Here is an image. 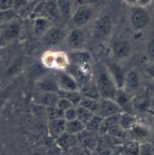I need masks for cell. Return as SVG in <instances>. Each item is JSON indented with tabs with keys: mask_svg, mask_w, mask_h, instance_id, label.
<instances>
[{
	"mask_svg": "<svg viewBox=\"0 0 154 155\" xmlns=\"http://www.w3.org/2000/svg\"><path fill=\"white\" fill-rule=\"evenodd\" d=\"M94 83L97 86L101 98H114L118 88L105 64L98 66L95 74Z\"/></svg>",
	"mask_w": 154,
	"mask_h": 155,
	"instance_id": "obj_1",
	"label": "cell"
},
{
	"mask_svg": "<svg viewBox=\"0 0 154 155\" xmlns=\"http://www.w3.org/2000/svg\"><path fill=\"white\" fill-rule=\"evenodd\" d=\"M129 13V24L133 31L135 33H142L146 30L152 22V16L148 8L138 5L131 6Z\"/></svg>",
	"mask_w": 154,
	"mask_h": 155,
	"instance_id": "obj_2",
	"label": "cell"
},
{
	"mask_svg": "<svg viewBox=\"0 0 154 155\" xmlns=\"http://www.w3.org/2000/svg\"><path fill=\"white\" fill-rule=\"evenodd\" d=\"M22 31V24L15 19L8 23L1 25L0 30V46L6 45L19 37Z\"/></svg>",
	"mask_w": 154,
	"mask_h": 155,
	"instance_id": "obj_3",
	"label": "cell"
},
{
	"mask_svg": "<svg viewBox=\"0 0 154 155\" xmlns=\"http://www.w3.org/2000/svg\"><path fill=\"white\" fill-rule=\"evenodd\" d=\"M111 53L117 62H123L129 59L133 54V46L130 41L124 38L115 39L111 45Z\"/></svg>",
	"mask_w": 154,
	"mask_h": 155,
	"instance_id": "obj_4",
	"label": "cell"
},
{
	"mask_svg": "<svg viewBox=\"0 0 154 155\" xmlns=\"http://www.w3.org/2000/svg\"><path fill=\"white\" fill-rule=\"evenodd\" d=\"M113 28V23L112 16L108 14H103L98 16L93 26V35L98 39H105L112 34Z\"/></svg>",
	"mask_w": 154,
	"mask_h": 155,
	"instance_id": "obj_5",
	"label": "cell"
},
{
	"mask_svg": "<svg viewBox=\"0 0 154 155\" xmlns=\"http://www.w3.org/2000/svg\"><path fill=\"white\" fill-rule=\"evenodd\" d=\"M94 9L88 4L80 5L72 15V22L74 27H83L87 25L93 17Z\"/></svg>",
	"mask_w": 154,
	"mask_h": 155,
	"instance_id": "obj_6",
	"label": "cell"
},
{
	"mask_svg": "<svg viewBox=\"0 0 154 155\" xmlns=\"http://www.w3.org/2000/svg\"><path fill=\"white\" fill-rule=\"evenodd\" d=\"M64 41L71 51L82 50L84 49L86 42V35L82 27H74L67 32Z\"/></svg>",
	"mask_w": 154,
	"mask_h": 155,
	"instance_id": "obj_7",
	"label": "cell"
},
{
	"mask_svg": "<svg viewBox=\"0 0 154 155\" xmlns=\"http://www.w3.org/2000/svg\"><path fill=\"white\" fill-rule=\"evenodd\" d=\"M59 91H79L80 87L74 77L66 70L59 71L55 75Z\"/></svg>",
	"mask_w": 154,
	"mask_h": 155,
	"instance_id": "obj_8",
	"label": "cell"
},
{
	"mask_svg": "<svg viewBox=\"0 0 154 155\" xmlns=\"http://www.w3.org/2000/svg\"><path fill=\"white\" fill-rule=\"evenodd\" d=\"M123 112V109L113 100L109 98H100L99 100V109L96 114L102 116L103 118L120 114Z\"/></svg>",
	"mask_w": 154,
	"mask_h": 155,
	"instance_id": "obj_9",
	"label": "cell"
},
{
	"mask_svg": "<svg viewBox=\"0 0 154 155\" xmlns=\"http://www.w3.org/2000/svg\"><path fill=\"white\" fill-rule=\"evenodd\" d=\"M67 31L60 26H51L42 36L43 42L46 45H56L65 40Z\"/></svg>",
	"mask_w": 154,
	"mask_h": 155,
	"instance_id": "obj_10",
	"label": "cell"
},
{
	"mask_svg": "<svg viewBox=\"0 0 154 155\" xmlns=\"http://www.w3.org/2000/svg\"><path fill=\"white\" fill-rule=\"evenodd\" d=\"M127 134H129L132 142H135L138 143H144L151 136L150 129L146 125L142 124L138 122L129 131H127Z\"/></svg>",
	"mask_w": 154,
	"mask_h": 155,
	"instance_id": "obj_11",
	"label": "cell"
},
{
	"mask_svg": "<svg viewBox=\"0 0 154 155\" xmlns=\"http://www.w3.org/2000/svg\"><path fill=\"white\" fill-rule=\"evenodd\" d=\"M105 65H106L109 73L111 74V75H112L116 86H117V88L122 89L123 87L126 72L124 71V69L120 64V62L113 61V62H110V63L106 64Z\"/></svg>",
	"mask_w": 154,
	"mask_h": 155,
	"instance_id": "obj_12",
	"label": "cell"
},
{
	"mask_svg": "<svg viewBox=\"0 0 154 155\" xmlns=\"http://www.w3.org/2000/svg\"><path fill=\"white\" fill-rule=\"evenodd\" d=\"M141 86V77L140 74L136 69H131L126 72L124 84L123 89H124L131 95L132 94L137 92Z\"/></svg>",
	"mask_w": 154,
	"mask_h": 155,
	"instance_id": "obj_13",
	"label": "cell"
},
{
	"mask_svg": "<svg viewBox=\"0 0 154 155\" xmlns=\"http://www.w3.org/2000/svg\"><path fill=\"white\" fill-rule=\"evenodd\" d=\"M69 60L71 64L81 65V66H91L92 56L91 54L84 50H75L68 53Z\"/></svg>",
	"mask_w": 154,
	"mask_h": 155,
	"instance_id": "obj_14",
	"label": "cell"
},
{
	"mask_svg": "<svg viewBox=\"0 0 154 155\" xmlns=\"http://www.w3.org/2000/svg\"><path fill=\"white\" fill-rule=\"evenodd\" d=\"M51 26H52V25H51L50 19H48L47 17H45L44 15L35 16L33 19L32 30H33L34 35H35V36L42 37Z\"/></svg>",
	"mask_w": 154,
	"mask_h": 155,
	"instance_id": "obj_15",
	"label": "cell"
},
{
	"mask_svg": "<svg viewBox=\"0 0 154 155\" xmlns=\"http://www.w3.org/2000/svg\"><path fill=\"white\" fill-rule=\"evenodd\" d=\"M36 86L40 90V92L57 93L59 91L55 76L44 75V76L39 78L37 80Z\"/></svg>",
	"mask_w": 154,
	"mask_h": 155,
	"instance_id": "obj_16",
	"label": "cell"
},
{
	"mask_svg": "<svg viewBox=\"0 0 154 155\" xmlns=\"http://www.w3.org/2000/svg\"><path fill=\"white\" fill-rule=\"evenodd\" d=\"M58 100H59L58 93L41 92L37 97L36 103L40 106H43L45 108H52V107L56 106Z\"/></svg>",
	"mask_w": 154,
	"mask_h": 155,
	"instance_id": "obj_17",
	"label": "cell"
},
{
	"mask_svg": "<svg viewBox=\"0 0 154 155\" xmlns=\"http://www.w3.org/2000/svg\"><path fill=\"white\" fill-rule=\"evenodd\" d=\"M65 124H66V121L64 119V117H59V118L50 120L48 129H49V134H51V136H53L54 139H57L59 136L64 134Z\"/></svg>",
	"mask_w": 154,
	"mask_h": 155,
	"instance_id": "obj_18",
	"label": "cell"
},
{
	"mask_svg": "<svg viewBox=\"0 0 154 155\" xmlns=\"http://www.w3.org/2000/svg\"><path fill=\"white\" fill-rule=\"evenodd\" d=\"M56 142H57V144L59 145V147H61L62 149L69 150L77 145L78 136L64 133L56 139Z\"/></svg>",
	"mask_w": 154,
	"mask_h": 155,
	"instance_id": "obj_19",
	"label": "cell"
},
{
	"mask_svg": "<svg viewBox=\"0 0 154 155\" xmlns=\"http://www.w3.org/2000/svg\"><path fill=\"white\" fill-rule=\"evenodd\" d=\"M136 123H137L136 117L126 111H123L119 115L118 125L122 131H124V132L129 131Z\"/></svg>",
	"mask_w": 154,
	"mask_h": 155,
	"instance_id": "obj_20",
	"label": "cell"
},
{
	"mask_svg": "<svg viewBox=\"0 0 154 155\" xmlns=\"http://www.w3.org/2000/svg\"><path fill=\"white\" fill-rule=\"evenodd\" d=\"M119 115L120 114H116V115H113V116H109V117L103 118L98 132L101 134H110L115 127L118 126Z\"/></svg>",
	"mask_w": 154,
	"mask_h": 155,
	"instance_id": "obj_21",
	"label": "cell"
},
{
	"mask_svg": "<svg viewBox=\"0 0 154 155\" xmlns=\"http://www.w3.org/2000/svg\"><path fill=\"white\" fill-rule=\"evenodd\" d=\"M70 65L68 53L64 51H55L54 54V68L58 71L66 70Z\"/></svg>",
	"mask_w": 154,
	"mask_h": 155,
	"instance_id": "obj_22",
	"label": "cell"
},
{
	"mask_svg": "<svg viewBox=\"0 0 154 155\" xmlns=\"http://www.w3.org/2000/svg\"><path fill=\"white\" fill-rule=\"evenodd\" d=\"M80 92L83 96L93 98V99H100V94L97 89V86L94 83V80H90L89 82L85 83L80 87Z\"/></svg>",
	"mask_w": 154,
	"mask_h": 155,
	"instance_id": "obj_23",
	"label": "cell"
},
{
	"mask_svg": "<svg viewBox=\"0 0 154 155\" xmlns=\"http://www.w3.org/2000/svg\"><path fill=\"white\" fill-rule=\"evenodd\" d=\"M43 13L48 19H56L60 16L56 0H46L44 2Z\"/></svg>",
	"mask_w": 154,
	"mask_h": 155,
	"instance_id": "obj_24",
	"label": "cell"
},
{
	"mask_svg": "<svg viewBox=\"0 0 154 155\" xmlns=\"http://www.w3.org/2000/svg\"><path fill=\"white\" fill-rule=\"evenodd\" d=\"M59 10V15L64 18H71L74 13V1L73 0H56Z\"/></svg>",
	"mask_w": 154,
	"mask_h": 155,
	"instance_id": "obj_25",
	"label": "cell"
},
{
	"mask_svg": "<svg viewBox=\"0 0 154 155\" xmlns=\"http://www.w3.org/2000/svg\"><path fill=\"white\" fill-rule=\"evenodd\" d=\"M84 130H85V124H84L78 119L72 120V121H66V124H65V133L78 136Z\"/></svg>",
	"mask_w": 154,
	"mask_h": 155,
	"instance_id": "obj_26",
	"label": "cell"
},
{
	"mask_svg": "<svg viewBox=\"0 0 154 155\" xmlns=\"http://www.w3.org/2000/svg\"><path fill=\"white\" fill-rule=\"evenodd\" d=\"M57 93L60 97H63V98L68 100L75 107L78 106V104L83 97L80 90L79 91H58Z\"/></svg>",
	"mask_w": 154,
	"mask_h": 155,
	"instance_id": "obj_27",
	"label": "cell"
},
{
	"mask_svg": "<svg viewBox=\"0 0 154 155\" xmlns=\"http://www.w3.org/2000/svg\"><path fill=\"white\" fill-rule=\"evenodd\" d=\"M113 100L125 111V107L131 103V94L127 93L124 89H118Z\"/></svg>",
	"mask_w": 154,
	"mask_h": 155,
	"instance_id": "obj_28",
	"label": "cell"
},
{
	"mask_svg": "<svg viewBox=\"0 0 154 155\" xmlns=\"http://www.w3.org/2000/svg\"><path fill=\"white\" fill-rule=\"evenodd\" d=\"M99 100L90 98V97H86V96H83L78 106H82V107L93 112V114H97L98 109H99Z\"/></svg>",
	"mask_w": 154,
	"mask_h": 155,
	"instance_id": "obj_29",
	"label": "cell"
},
{
	"mask_svg": "<svg viewBox=\"0 0 154 155\" xmlns=\"http://www.w3.org/2000/svg\"><path fill=\"white\" fill-rule=\"evenodd\" d=\"M103 117L98 115V114H94L90 120L89 122L85 124V129L87 131H90V132H93V133H95V132H98L99 129H100V126H101V124L103 122Z\"/></svg>",
	"mask_w": 154,
	"mask_h": 155,
	"instance_id": "obj_30",
	"label": "cell"
},
{
	"mask_svg": "<svg viewBox=\"0 0 154 155\" xmlns=\"http://www.w3.org/2000/svg\"><path fill=\"white\" fill-rule=\"evenodd\" d=\"M54 54H55V51H46L41 57L42 64L48 69H54Z\"/></svg>",
	"mask_w": 154,
	"mask_h": 155,
	"instance_id": "obj_31",
	"label": "cell"
},
{
	"mask_svg": "<svg viewBox=\"0 0 154 155\" xmlns=\"http://www.w3.org/2000/svg\"><path fill=\"white\" fill-rule=\"evenodd\" d=\"M76 111H77V119L82 122L84 124H86L89 120L95 114L93 112L82 107V106H76Z\"/></svg>",
	"mask_w": 154,
	"mask_h": 155,
	"instance_id": "obj_32",
	"label": "cell"
},
{
	"mask_svg": "<svg viewBox=\"0 0 154 155\" xmlns=\"http://www.w3.org/2000/svg\"><path fill=\"white\" fill-rule=\"evenodd\" d=\"M15 15H16V12L14 9L5 10V11H0V23H1V25L16 19Z\"/></svg>",
	"mask_w": 154,
	"mask_h": 155,
	"instance_id": "obj_33",
	"label": "cell"
},
{
	"mask_svg": "<svg viewBox=\"0 0 154 155\" xmlns=\"http://www.w3.org/2000/svg\"><path fill=\"white\" fill-rule=\"evenodd\" d=\"M139 155H154V146L145 142L140 143Z\"/></svg>",
	"mask_w": 154,
	"mask_h": 155,
	"instance_id": "obj_34",
	"label": "cell"
},
{
	"mask_svg": "<svg viewBox=\"0 0 154 155\" xmlns=\"http://www.w3.org/2000/svg\"><path fill=\"white\" fill-rule=\"evenodd\" d=\"M145 53L151 62L154 61V36L147 41L145 46Z\"/></svg>",
	"mask_w": 154,
	"mask_h": 155,
	"instance_id": "obj_35",
	"label": "cell"
},
{
	"mask_svg": "<svg viewBox=\"0 0 154 155\" xmlns=\"http://www.w3.org/2000/svg\"><path fill=\"white\" fill-rule=\"evenodd\" d=\"M63 117L65 121H72V120H75L77 119V111H76V107L73 106L67 110H65L64 112Z\"/></svg>",
	"mask_w": 154,
	"mask_h": 155,
	"instance_id": "obj_36",
	"label": "cell"
},
{
	"mask_svg": "<svg viewBox=\"0 0 154 155\" xmlns=\"http://www.w3.org/2000/svg\"><path fill=\"white\" fill-rule=\"evenodd\" d=\"M73 106H74V105H73V104H72L71 102H69L68 100H66V99H64V98L59 96V100H58L57 104H56L55 107L64 113L65 110H67V109H69V108H71V107H73Z\"/></svg>",
	"mask_w": 154,
	"mask_h": 155,
	"instance_id": "obj_37",
	"label": "cell"
},
{
	"mask_svg": "<svg viewBox=\"0 0 154 155\" xmlns=\"http://www.w3.org/2000/svg\"><path fill=\"white\" fill-rule=\"evenodd\" d=\"M29 3H30V0H14L13 8L15 12H17L26 7Z\"/></svg>",
	"mask_w": 154,
	"mask_h": 155,
	"instance_id": "obj_38",
	"label": "cell"
},
{
	"mask_svg": "<svg viewBox=\"0 0 154 155\" xmlns=\"http://www.w3.org/2000/svg\"><path fill=\"white\" fill-rule=\"evenodd\" d=\"M14 0H0V11L14 9Z\"/></svg>",
	"mask_w": 154,
	"mask_h": 155,
	"instance_id": "obj_39",
	"label": "cell"
},
{
	"mask_svg": "<svg viewBox=\"0 0 154 155\" xmlns=\"http://www.w3.org/2000/svg\"><path fill=\"white\" fill-rule=\"evenodd\" d=\"M145 74L150 79L154 81V61L150 62V64L145 67Z\"/></svg>",
	"mask_w": 154,
	"mask_h": 155,
	"instance_id": "obj_40",
	"label": "cell"
},
{
	"mask_svg": "<svg viewBox=\"0 0 154 155\" xmlns=\"http://www.w3.org/2000/svg\"><path fill=\"white\" fill-rule=\"evenodd\" d=\"M153 2L154 0H137V5L141 7L148 8V6H150Z\"/></svg>",
	"mask_w": 154,
	"mask_h": 155,
	"instance_id": "obj_41",
	"label": "cell"
},
{
	"mask_svg": "<svg viewBox=\"0 0 154 155\" xmlns=\"http://www.w3.org/2000/svg\"><path fill=\"white\" fill-rule=\"evenodd\" d=\"M123 2L126 5H130V6H135V5H137V0H123Z\"/></svg>",
	"mask_w": 154,
	"mask_h": 155,
	"instance_id": "obj_42",
	"label": "cell"
},
{
	"mask_svg": "<svg viewBox=\"0 0 154 155\" xmlns=\"http://www.w3.org/2000/svg\"><path fill=\"white\" fill-rule=\"evenodd\" d=\"M30 1H33V0H30Z\"/></svg>",
	"mask_w": 154,
	"mask_h": 155,
	"instance_id": "obj_43",
	"label": "cell"
},
{
	"mask_svg": "<svg viewBox=\"0 0 154 155\" xmlns=\"http://www.w3.org/2000/svg\"><path fill=\"white\" fill-rule=\"evenodd\" d=\"M73 1H74V0H73Z\"/></svg>",
	"mask_w": 154,
	"mask_h": 155,
	"instance_id": "obj_44",
	"label": "cell"
}]
</instances>
